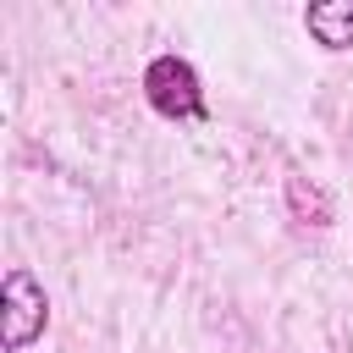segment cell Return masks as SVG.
<instances>
[{"label":"cell","mask_w":353,"mask_h":353,"mask_svg":"<svg viewBox=\"0 0 353 353\" xmlns=\"http://www.w3.org/2000/svg\"><path fill=\"white\" fill-rule=\"evenodd\" d=\"M303 33L320 50H353V0H314V6H303Z\"/></svg>","instance_id":"277c9868"},{"label":"cell","mask_w":353,"mask_h":353,"mask_svg":"<svg viewBox=\"0 0 353 353\" xmlns=\"http://www.w3.org/2000/svg\"><path fill=\"white\" fill-rule=\"evenodd\" d=\"M143 99L165 121H204L210 116L204 83H199V72H193L188 55H154L143 66Z\"/></svg>","instance_id":"7a4b0ae2"},{"label":"cell","mask_w":353,"mask_h":353,"mask_svg":"<svg viewBox=\"0 0 353 353\" xmlns=\"http://www.w3.org/2000/svg\"><path fill=\"white\" fill-rule=\"evenodd\" d=\"M287 215H292L298 226H314V232H325V226L336 221V199H331V188H325L320 176H309V171H292V176H287Z\"/></svg>","instance_id":"3957f363"},{"label":"cell","mask_w":353,"mask_h":353,"mask_svg":"<svg viewBox=\"0 0 353 353\" xmlns=\"http://www.w3.org/2000/svg\"><path fill=\"white\" fill-rule=\"evenodd\" d=\"M50 325V292L28 265H11L0 276V347L28 353Z\"/></svg>","instance_id":"6da1fadb"}]
</instances>
